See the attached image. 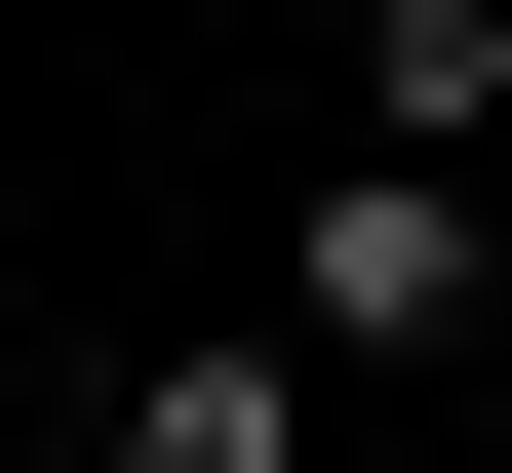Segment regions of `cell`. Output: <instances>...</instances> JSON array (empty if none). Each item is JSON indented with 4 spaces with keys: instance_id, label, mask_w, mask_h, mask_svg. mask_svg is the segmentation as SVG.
I'll list each match as a JSON object with an SVG mask.
<instances>
[{
    "instance_id": "3",
    "label": "cell",
    "mask_w": 512,
    "mask_h": 473,
    "mask_svg": "<svg viewBox=\"0 0 512 473\" xmlns=\"http://www.w3.org/2000/svg\"><path fill=\"white\" fill-rule=\"evenodd\" d=\"M355 119H434V158H512V0H355Z\"/></svg>"
},
{
    "instance_id": "2",
    "label": "cell",
    "mask_w": 512,
    "mask_h": 473,
    "mask_svg": "<svg viewBox=\"0 0 512 473\" xmlns=\"http://www.w3.org/2000/svg\"><path fill=\"white\" fill-rule=\"evenodd\" d=\"M79 434H119V473H276V434H316V355H119Z\"/></svg>"
},
{
    "instance_id": "1",
    "label": "cell",
    "mask_w": 512,
    "mask_h": 473,
    "mask_svg": "<svg viewBox=\"0 0 512 473\" xmlns=\"http://www.w3.org/2000/svg\"><path fill=\"white\" fill-rule=\"evenodd\" d=\"M473 276H512V158L355 119V158H316V237H276V316H316V355H473Z\"/></svg>"
}]
</instances>
